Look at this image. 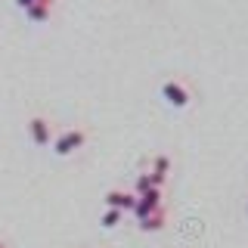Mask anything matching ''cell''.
<instances>
[{"label":"cell","instance_id":"1","mask_svg":"<svg viewBox=\"0 0 248 248\" xmlns=\"http://www.w3.org/2000/svg\"><path fill=\"white\" fill-rule=\"evenodd\" d=\"M158 96L161 103L168 108H174V112H183V108L192 106V87L180 78H165V81L158 84Z\"/></svg>","mask_w":248,"mask_h":248},{"label":"cell","instance_id":"2","mask_svg":"<svg viewBox=\"0 0 248 248\" xmlns=\"http://www.w3.org/2000/svg\"><path fill=\"white\" fill-rule=\"evenodd\" d=\"M87 140H90L87 127H62V130H56V140H53L50 149L56 158H72L78 149L87 146Z\"/></svg>","mask_w":248,"mask_h":248},{"label":"cell","instance_id":"3","mask_svg":"<svg viewBox=\"0 0 248 248\" xmlns=\"http://www.w3.org/2000/svg\"><path fill=\"white\" fill-rule=\"evenodd\" d=\"M25 130H28L31 146H37V149H46V146H53V140H56V127H53V121L46 118V115H31Z\"/></svg>","mask_w":248,"mask_h":248},{"label":"cell","instance_id":"4","mask_svg":"<svg viewBox=\"0 0 248 248\" xmlns=\"http://www.w3.org/2000/svg\"><path fill=\"white\" fill-rule=\"evenodd\" d=\"M165 208V186H152L149 192H143V196L137 199V208H134V217L137 220H143V217H149L155 211H161Z\"/></svg>","mask_w":248,"mask_h":248},{"label":"cell","instance_id":"5","mask_svg":"<svg viewBox=\"0 0 248 248\" xmlns=\"http://www.w3.org/2000/svg\"><path fill=\"white\" fill-rule=\"evenodd\" d=\"M137 192L134 189H108L106 196H103V202H106V208H118V211H124V214H134V208H137Z\"/></svg>","mask_w":248,"mask_h":248},{"label":"cell","instance_id":"6","mask_svg":"<svg viewBox=\"0 0 248 248\" xmlns=\"http://www.w3.org/2000/svg\"><path fill=\"white\" fill-rule=\"evenodd\" d=\"M53 13H56V0H37L31 10H25V19L28 25H46L53 19Z\"/></svg>","mask_w":248,"mask_h":248},{"label":"cell","instance_id":"7","mask_svg":"<svg viewBox=\"0 0 248 248\" xmlns=\"http://www.w3.org/2000/svg\"><path fill=\"white\" fill-rule=\"evenodd\" d=\"M168 174H170V158H168L165 152L152 155V161H149V177H152V183H155V186H165V183H168Z\"/></svg>","mask_w":248,"mask_h":248},{"label":"cell","instance_id":"8","mask_svg":"<svg viewBox=\"0 0 248 248\" xmlns=\"http://www.w3.org/2000/svg\"><path fill=\"white\" fill-rule=\"evenodd\" d=\"M140 232H161L168 227V208H161V211H155L149 217H143V220H137Z\"/></svg>","mask_w":248,"mask_h":248},{"label":"cell","instance_id":"9","mask_svg":"<svg viewBox=\"0 0 248 248\" xmlns=\"http://www.w3.org/2000/svg\"><path fill=\"white\" fill-rule=\"evenodd\" d=\"M121 220H124V211H118V208H106V211L99 214V227L103 230H115Z\"/></svg>","mask_w":248,"mask_h":248},{"label":"cell","instance_id":"10","mask_svg":"<svg viewBox=\"0 0 248 248\" xmlns=\"http://www.w3.org/2000/svg\"><path fill=\"white\" fill-rule=\"evenodd\" d=\"M152 177H149V170H146V174H137V180H134V192L137 196H143V192H149L152 189Z\"/></svg>","mask_w":248,"mask_h":248},{"label":"cell","instance_id":"11","mask_svg":"<svg viewBox=\"0 0 248 248\" xmlns=\"http://www.w3.org/2000/svg\"><path fill=\"white\" fill-rule=\"evenodd\" d=\"M13 3H16V10H22V13H25V10H31V6L37 3V0H13Z\"/></svg>","mask_w":248,"mask_h":248},{"label":"cell","instance_id":"12","mask_svg":"<svg viewBox=\"0 0 248 248\" xmlns=\"http://www.w3.org/2000/svg\"><path fill=\"white\" fill-rule=\"evenodd\" d=\"M245 217H248V196H245Z\"/></svg>","mask_w":248,"mask_h":248},{"label":"cell","instance_id":"13","mask_svg":"<svg viewBox=\"0 0 248 248\" xmlns=\"http://www.w3.org/2000/svg\"><path fill=\"white\" fill-rule=\"evenodd\" d=\"M0 248H6V245H3V242H0Z\"/></svg>","mask_w":248,"mask_h":248}]
</instances>
